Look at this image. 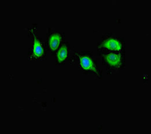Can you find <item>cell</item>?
<instances>
[{"label": "cell", "mask_w": 151, "mask_h": 134, "mask_svg": "<svg viewBox=\"0 0 151 134\" xmlns=\"http://www.w3.org/2000/svg\"><path fill=\"white\" fill-rule=\"evenodd\" d=\"M101 46L112 51H119L121 50L122 45L117 40L113 38L108 39L104 41Z\"/></svg>", "instance_id": "7a4b0ae2"}, {"label": "cell", "mask_w": 151, "mask_h": 134, "mask_svg": "<svg viewBox=\"0 0 151 134\" xmlns=\"http://www.w3.org/2000/svg\"><path fill=\"white\" fill-rule=\"evenodd\" d=\"M78 56L81 65L84 69L93 71L97 75H99L97 69L93 60L90 57L86 56L79 55H78Z\"/></svg>", "instance_id": "6da1fadb"}, {"label": "cell", "mask_w": 151, "mask_h": 134, "mask_svg": "<svg viewBox=\"0 0 151 134\" xmlns=\"http://www.w3.org/2000/svg\"><path fill=\"white\" fill-rule=\"evenodd\" d=\"M68 55V48L65 45H63L60 48L57 54L58 62L61 63L67 58Z\"/></svg>", "instance_id": "8992f818"}, {"label": "cell", "mask_w": 151, "mask_h": 134, "mask_svg": "<svg viewBox=\"0 0 151 134\" xmlns=\"http://www.w3.org/2000/svg\"><path fill=\"white\" fill-rule=\"evenodd\" d=\"M105 59L110 66L118 67L120 65L121 55L120 54L110 53L105 55Z\"/></svg>", "instance_id": "3957f363"}, {"label": "cell", "mask_w": 151, "mask_h": 134, "mask_svg": "<svg viewBox=\"0 0 151 134\" xmlns=\"http://www.w3.org/2000/svg\"><path fill=\"white\" fill-rule=\"evenodd\" d=\"M34 42L33 48V55L35 57L39 58L41 57L43 55L44 50L40 42L38 39L35 34L32 31Z\"/></svg>", "instance_id": "277c9868"}, {"label": "cell", "mask_w": 151, "mask_h": 134, "mask_svg": "<svg viewBox=\"0 0 151 134\" xmlns=\"http://www.w3.org/2000/svg\"><path fill=\"white\" fill-rule=\"evenodd\" d=\"M61 35L56 33L52 34L50 37L49 40V45L50 48L53 51H55L60 45L61 41Z\"/></svg>", "instance_id": "5b68a950"}]
</instances>
